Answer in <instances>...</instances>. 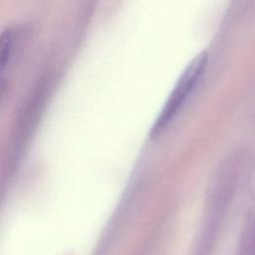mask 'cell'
<instances>
[{
    "mask_svg": "<svg viewBox=\"0 0 255 255\" xmlns=\"http://www.w3.org/2000/svg\"><path fill=\"white\" fill-rule=\"evenodd\" d=\"M18 35L13 28L5 29L0 34V100L6 93L11 64L13 62Z\"/></svg>",
    "mask_w": 255,
    "mask_h": 255,
    "instance_id": "cell-2",
    "label": "cell"
},
{
    "mask_svg": "<svg viewBox=\"0 0 255 255\" xmlns=\"http://www.w3.org/2000/svg\"><path fill=\"white\" fill-rule=\"evenodd\" d=\"M207 61L208 56L206 52H201L197 54L187 65L179 77L160 114L158 115L154 125L152 126L150 131V135L152 137L158 135L162 130H164L174 116H176L186 99L189 97V94L193 91L194 87L197 85L198 81L203 75Z\"/></svg>",
    "mask_w": 255,
    "mask_h": 255,
    "instance_id": "cell-1",
    "label": "cell"
}]
</instances>
